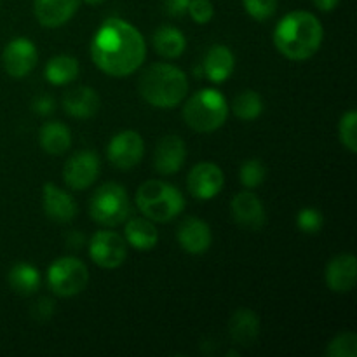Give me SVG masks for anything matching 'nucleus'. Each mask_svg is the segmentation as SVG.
Segmentation results:
<instances>
[{"instance_id": "1", "label": "nucleus", "mask_w": 357, "mask_h": 357, "mask_svg": "<svg viewBox=\"0 0 357 357\" xmlns=\"http://www.w3.org/2000/svg\"><path fill=\"white\" fill-rule=\"evenodd\" d=\"M146 44L138 28L121 17H108L91 42L94 65L110 77H128L143 65Z\"/></svg>"}, {"instance_id": "2", "label": "nucleus", "mask_w": 357, "mask_h": 357, "mask_svg": "<svg viewBox=\"0 0 357 357\" xmlns=\"http://www.w3.org/2000/svg\"><path fill=\"white\" fill-rule=\"evenodd\" d=\"M324 30L321 21L307 10L286 14L274 30V44L284 58L305 61L319 51Z\"/></svg>"}, {"instance_id": "3", "label": "nucleus", "mask_w": 357, "mask_h": 357, "mask_svg": "<svg viewBox=\"0 0 357 357\" xmlns=\"http://www.w3.org/2000/svg\"><path fill=\"white\" fill-rule=\"evenodd\" d=\"M139 94L155 108H174L188 93V79L185 72L169 63H153L139 79Z\"/></svg>"}, {"instance_id": "4", "label": "nucleus", "mask_w": 357, "mask_h": 357, "mask_svg": "<svg viewBox=\"0 0 357 357\" xmlns=\"http://www.w3.org/2000/svg\"><path fill=\"white\" fill-rule=\"evenodd\" d=\"M136 206L143 216L157 223H167L181 215L185 197L176 187L160 180H149L136 192Z\"/></svg>"}, {"instance_id": "5", "label": "nucleus", "mask_w": 357, "mask_h": 357, "mask_svg": "<svg viewBox=\"0 0 357 357\" xmlns=\"http://www.w3.org/2000/svg\"><path fill=\"white\" fill-rule=\"evenodd\" d=\"M229 117V103L216 89H201L183 107V119L197 132L218 131Z\"/></svg>"}, {"instance_id": "6", "label": "nucleus", "mask_w": 357, "mask_h": 357, "mask_svg": "<svg viewBox=\"0 0 357 357\" xmlns=\"http://www.w3.org/2000/svg\"><path fill=\"white\" fill-rule=\"evenodd\" d=\"M89 215L96 223L117 227L131 215V199L122 185L105 183L98 188L89 201Z\"/></svg>"}, {"instance_id": "7", "label": "nucleus", "mask_w": 357, "mask_h": 357, "mask_svg": "<svg viewBox=\"0 0 357 357\" xmlns=\"http://www.w3.org/2000/svg\"><path fill=\"white\" fill-rule=\"evenodd\" d=\"M89 271L86 264L75 257H61L47 268V284L54 295L70 298L86 289Z\"/></svg>"}, {"instance_id": "8", "label": "nucleus", "mask_w": 357, "mask_h": 357, "mask_svg": "<svg viewBox=\"0 0 357 357\" xmlns=\"http://www.w3.org/2000/svg\"><path fill=\"white\" fill-rule=\"evenodd\" d=\"M89 257L98 267L117 268L121 267L128 257V244L124 237L110 230H100L89 241Z\"/></svg>"}, {"instance_id": "9", "label": "nucleus", "mask_w": 357, "mask_h": 357, "mask_svg": "<svg viewBox=\"0 0 357 357\" xmlns=\"http://www.w3.org/2000/svg\"><path fill=\"white\" fill-rule=\"evenodd\" d=\"M143 153H145V143H143L139 132L132 131V129L117 132L110 139L107 149V157L112 166L122 171L138 166L143 159Z\"/></svg>"}, {"instance_id": "10", "label": "nucleus", "mask_w": 357, "mask_h": 357, "mask_svg": "<svg viewBox=\"0 0 357 357\" xmlns=\"http://www.w3.org/2000/svg\"><path fill=\"white\" fill-rule=\"evenodd\" d=\"M100 157L93 150H80L66 160L63 167V180L72 190H86L100 176Z\"/></svg>"}, {"instance_id": "11", "label": "nucleus", "mask_w": 357, "mask_h": 357, "mask_svg": "<svg viewBox=\"0 0 357 357\" xmlns=\"http://www.w3.org/2000/svg\"><path fill=\"white\" fill-rule=\"evenodd\" d=\"M3 68L13 79H23L38 61L37 47L31 40L24 37H17L6 45L2 52Z\"/></svg>"}, {"instance_id": "12", "label": "nucleus", "mask_w": 357, "mask_h": 357, "mask_svg": "<svg viewBox=\"0 0 357 357\" xmlns=\"http://www.w3.org/2000/svg\"><path fill=\"white\" fill-rule=\"evenodd\" d=\"M225 176L222 167L215 162H199L190 169L187 178L188 192L199 201H209L222 192Z\"/></svg>"}, {"instance_id": "13", "label": "nucleus", "mask_w": 357, "mask_h": 357, "mask_svg": "<svg viewBox=\"0 0 357 357\" xmlns=\"http://www.w3.org/2000/svg\"><path fill=\"white\" fill-rule=\"evenodd\" d=\"M230 209L237 225L246 230H260L267 222L264 202L253 192H239L232 199Z\"/></svg>"}, {"instance_id": "14", "label": "nucleus", "mask_w": 357, "mask_h": 357, "mask_svg": "<svg viewBox=\"0 0 357 357\" xmlns=\"http://www.w3.org/2000/svg\"><path fill=\"white\" fill-rule=\"evenodd\" d=\"M187 159V146L185 142L176 135H167L157 143L153 152V167L159 174L169 176L178 173Z\"/></svg>"}, {"instance_id": "15", "label": "nucleus", "mask_w": 357, "mask_h": 357, "mask_svg": "<svg viewBox=\"0 0 357 357\" xmlns=\"http://www.w3.org/2000/svg\"><path fill=\"white\" fill-rule=\"evenodd\" d=\"M176 239L181 250L187 253L202 255L211 248L213 234L208 223L202 222L197 216H190L178 225Z\"/></svg>"}, {"instance_id": "16", "label": "nucleus", "mask_w": 357, "mask_h": 357, "mask_svg": "<svg viewBox=\"0 0 357 357\" xmlns=\"http://www.w3.org/2000/svg\"><path fill=\"white\" fill-rule=\"evenodd\" d=\"M42 204L47 218L58 223H70L77 215V202L68 192L56 187L54 183H45L42 190Z\"/></svg>"}, {"instance_id": "17", "label": "nucleus", "mask_w": 357, "mask_h": 357, "mask_svg": "<svg viewBox=\"0 0 357 357\" xmlns=\"http://www.w3.org/2000/svg\"><path fill=\"white\" fill-rule=\"evenodd\" d=\"M80 0H35L33 13L44 28H59L79 10Z\"/></svg>"}, {"instance_id": "18", "label": "nucleus", "mask_w": 357, "mask_h": 357, "mask_svg": "<svg viewBox=\"0 0 357 357\" xmlns=\"http://www.w3.org/2000/svg\"><path fill=\"white\" fill-rule=\"evenodd\" d=\"M357 281V261L352 253L335 257L326 267V284L335 293L352 291Z\"/></svg>"}, {"instance_id": "19", "label": "nucleus", "mask_w": 357, "mask_h": 357, "mask_svg": "<svg viewBox=\"0 0 357 357\" xmlns=\"http://www.w3.org/2000/svg\"><path fill=\"white\" fill-rule=\"evenodd\" d=\"M63 108L70 117L91 119L100 110V96L93 87H73L63 96Z\"/></svg>"}, {"instance_id": "20", "label": "nucleus", "mask_w": 357, "mask_h": 357, "mask_svg": "<svg viewBox=\"0 0 357 357\" xmlns=\"http://www.w3.org/2000/svg\"><path fill=\"white\" fill-rule=\"evenodd\" d=\"M202 68H204L206 77L213 84H223L234 73L236 56H234V52L227 45L216 44L209 47V51L206 52Z\"/></svg>"}, {"instance_id": "21", "label": "nucleus", "mask_w": 357, "mask_h": 357, "mask_svg": "<svg viewBox=\"0 0 357 357\" xmlns=\"http://www.w3.org/2000/svg\"><path fill=\"white\" fill-rule=\"evenodd\" d=\"M229 333L236 344L250 347L260 337V319L251 309H239L229 321Z\"/></svg>"}, {"instance_id": "22", "label": "nucleus", "mask_w": 357, "mask_h": 357, "mask_svg": "<svg viewBox=\"0 0 357 357\" xmlns=\"http://www.w3.org/2000/svg\"><path fill=\"white\" fill-rule=\"evenodd\" d=\"M126 243L138 251H150L159 243V232L152 220L149 218H129L124 227Z\"/></svg>"}, {"instance_id": "23", "label": "nucleus", "mask_w": 357, "mask_h": 357, "mask_svg": "<svg viewBox=\"0 0 357 357\" xmlns=\"http://www.w3.org/2000/svg\"><path fill=\"white\" fill-rule=\"evenodd\" d=\"M42 150L49 155H61L72 145V132L61 122H45L38 132Z\"/></svg>"}, {"instance_id": "24", "label": "nucleus", "mask_w": 357, "mask_h": 357, "mask_svg": "<svg viewBox=\"0 0 357 357\" xmlns=\"http://www.w3.org/2000/svg\"><path fill=\"white\" fill-rule=\"evenodd\" d=\"M153 49L157 54L164 56L167 59L180 58L187 49V38L178 28L174 26H160L153 33Z\"/></svg>"}, {"instance_id": "25", "label": "nucleus", "mask_w": 357, "mask_h": 357, "mask_svg": "<svg viewBox=\"0 0 357 357\" xmlns=\"http://www.w3.org/2000/svg\"><path fill=\"white\" fill-rule=\"evenodd\" d=\"M44 75L52 86H66L79 77V61L73 56H54L45 65Z\"/></svg>"}, {"instance_id": "26", "label": "nucleus", "mask_w": 357, "mask_h": 357, "mask_svg": "<svg viewBox=\"0 0 357 357\" xmlns=\"http://www.w3.org/2000/svg\"><path fill=\"white\" fill-rule=\"evenodd\" d=\"M7 281L17 295H33L40 286V272L33 265L21 261V264L13 265L9 275H7Z\"/></svg>"}, {"instance_id": "27", "label": "nucleus", "mask_w": 357, "mask_h": 357, "mask_svg": "<svg viewBox=\"0 0 357 357\" xmlns=\"http://www.w3.org/2000/svg\"><path fill=\"white\" fill-rule=\"evenodd\" d=\"M232 110L241 121H257L264 112V100L260 94L253 89H246L236 96L232 103Z\"/></svg>"}, {"instance_id": "28", "label": "nucleus", "mask_w": 357, "mask_h": 357, "mask_svg": "<svg viewBox=\"0 0 357 357\" xmlns=\"http://www.w3.org/2000/svg\"><path fill=\"white\" fill-rule=\"evenodd\" d=\"M267 176V169H265L264 162L260 159H248L241 164L239 169V180L243 187L246 188H257L260 187Z\"/></svg>"}, {"instance_id": "29", "label": "nucleus", "mask_w": 357, "mask_h": 357, "mask_svg": "<svg viewBox=\"0 0 357 357\" xmlns=\"http://www.w3.org/2000/svg\"><path fill=\"white\" fill-rule=\"evenodd\" d=\"M326 356L330 357H356L357 356V335L354 331H345L337 335L328 344Z\"/></svg>"}, {"instance_id": "30", "label": "nucleus", "mask_w": 357, "mask_h": 357, "mask_svg": "<svg viewBox=\"0 0 357 357\" xmlns=\"http://www.w3.org/2000/svg\"><path fill=\"white\" fill-rule=\"evenodd\" d=\"M338 136H340V142L349 152L356 153L357 152V112L349 110L347 114H344V117L340 119V124H338Z\"/></svg>"}, {"instance_id": "31", "label": "nucleus", "mask_w": 357, "mask_h": 357, "mask_svg": "<svg viewBox=\"0 0 357 357\" xmlns=\"http://www.w3.org/2000/svg\"><path fill=\"white\" fill-rule=\"evenodd\" d=\"M324 225L323 213L317 211L314 208H305L296 215V227L302 230L303 234H319Z\"/></svg>"}, {"instance_id": "32", "label": "nucleus", "mask_w": 357, "mask_h": 357, "mask_svg": "<svg viewBox=\"0 0 357 357\" xmlns=\"http://www.w3.org/2000/svg\"><path fill=\"white\" fill-rule=\"evenodd\" d=\"M246 13L257 21H267L278 10V0H243Z\"/></svg>"}, {"instance_id": "33", "label": "nucleus", "mask_w": 357, "mask_h": 357, "mask_svg": "<svg viewBox=\"0 0 357 357\" xmlns=\"http://www.w3.org/2000/svg\"><path fill=\"white\" fill-rule=\"evenodd\" d=\"M187 13H190L192 20L197 24H206L215 16V7L211 0H190Z\"/></svg>"}, {"instance_id": "34", "label": "nucleus", "mask_w": 357, "mask_h": 357, "mask_svg": "<svg viewBox=\"0 0 357 357\" xmlns=\"http://www.w3.org/2000/svg\"><path fill=\"white\" fill-rule=\"evenodd\" d=\"M31 316L37 321H49L54 316V302L51 298H40L31 307Z\"/></svg>"}, {"instance_id": "35", "label": "nucleus", "mask_w": 357, "mask_h": 357, "mask_svg": "<svg viewBox=\"0 0 357 357\" xmlns=\"http://www.w3.org/2000/svg\"><path fill=\"white\" fill-rule=\"evenodd\" d=\"M54 108H56V101L54 98H51L49 94H40V96H37L33 101H31V110H33L35 114L42 115V117L51 115L52 112H54Z\"/></svg>"}, {"instance_id": "36", "label": "nucleus", "mask_w": 357, "mask_h": 357, "mask_svg": "<svg viewBox=\"0 0 357 357\" xmlns=\"http://www.w3.org/2000/svg\"><path fill=\"white\" fill-rule=\"evenodd\" d=\"M190 0H164V7L169 16H183L188 10Z\"/></svg>"}, {"instance_id": "37", "label": "nucleus", "mask_w": 357, "mask_h": 357, "mask_svg": "<svg viewBox=\"0 0 357 357\" xmlns=\"http://www.w3.org/2000/svg\"><path fill=\"white\" fill-rule=\"evenodd\" d=\"M66 243H68V246L72 250H80L84 246V236L80 232H77V230H72L70 236L66 237Z\"/></svg>"}, {"instance_id": "38", "label": "nucleus", "mask_w": 357, "mask_h": 357, "mask_svg": "<svg viewBox=\"0 0 357 357\" xmlns=\"http://www.w3.org/2000/svg\"><path fill=\"white\" fill-rule=\"evenodd\" d=\"M312 2L314 6L319 10H323V13H331V10L337 9L340 0H312Z\"/></svg>"}, {"instance_id": "39", "label": "nucleus", "mask_w": 357, "mask_h": 357, "mask_svg": "<svg viewBox=\"0 0 357 357\" xmlns=\"http://www.w3.org/2000/svg\"><path fill=\"white\" fill-rule=\"evenodd\" d=\"M86 3H89V6H100V3H103L105 0H84Z\"/></svg>"}, {"instance_id": "40", "label": "nucleus", "mask_w": 357, "mask_h": 357, "mask_svg": "<svg viewBox=\"0 0 357 357\" xmlns=\"http://www.w3.org/2000/svg\"><path fill=\"white\" fill-rule=\"evenodd\" d=\"M0 2H2V0H0Z\"/></svg>"}]
</instances>
